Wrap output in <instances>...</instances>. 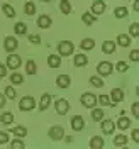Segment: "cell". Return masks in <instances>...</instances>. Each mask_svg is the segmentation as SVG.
I'll return each instance as SVG.
<instances>
[{
  "label": "cell",
  "instance_id": "cell-38",
  "mask_svg": "<svg viewBox=\"0 0 139 149\" xmlns=\"http://www.w3.org/2000/svg\"><path fill=\"white\" fill-rule=\"evenodd\" d=\"M129 34H131V37H138L139 36V22H132V24H131Z\"/></svg>",
  "mask_w": 139,
  "mask_h": 149
},
{
  "label": "cell",
  "instance_id": "cell-23",
  "mask_svg": "<svg viewBox=\"0 0 139 149\" xmlns=\"http://www.w3.org/2000/svg\"><path fill=\"white\" fill-rule=\"evenodd\" d=\"M117 44L121 47H129L131 46V36L129 34H119L117 36Z\"/></svg>",
  "mask_w": 139,
  "mask_h": 149
},
{
  "label": "cell",
  "instance_id": "cell-47",
  "mask_svg": "<svg viewBox=\"0 0 139 149\" xmlns=\"http://www.w3.org/2000/svg\"><path fill=\"white\" fill-rule=\"evenodd\" d=\"M3 105H5V95H2V93H0V109H2Z\"/></svg>",
  "mask_w": 139,
  "mask_h": 149
},
{
  "label": "cell",
  "instance_id": "cell-13",
  "mask_svg": "<svg viewBox=\"0 0 139 149\" xmlns=\"http://www.w3.org/2000/svg\"><path fill=\"white\" fill-rule=\"evenodd\" d=\"M107 10V3L103 2V0H95L92 3V14L93 15H100Z\"/></svg>",
  "mask_w": 139,
  "mask_h": 149
},
{
  "label": "cell",
  "instance_id": "cell-48",
  "mask_svg": "<svg viewBox=\"0 0 139 149\" xmlns=\"http://www.w3.org/2000/svg\"><path fill=\"white\" fill-rule=\"evenodd\" d=\"M132 9H134V12H138V10H139V2H138V0H134V5H132Z\"/></svg>",
  "mask_w": 139,
  "mask_h": 149
},
{
  "label": "cell",
  "instance_id": "cell-34",
  "mask_svg": "<svg viewBox=\"0 0 139 149\" xmlns=\"http://www.w3.org/2000/svg\"><path fill=\"white\" fill-rule=\"evenodd\" d=\"M82 20H83V24L85 26H92V24H95V15L93 14H90V12H85L83 15H82Z\"/></svg>",
  "mask_w": 139,
  "mask_h": 149
},
{
  "label": "cell",
  "instance_id": "cell-26",
  "mask_svg": "<svg viewBox=\"0 0 139 149\" xmlns=\"http://www.w3.org/2000/svg\"><path fill=\"white\" fill-rule=\"evenodd\" d=\"M59 12L65 14V15L71 14V2H70V0H61V2H59Z\"/></svg>",
  "mask_w": 139,
  "mask_h": 149
},
{
  "label": "cell",
  "instance_id": "cell-39",
  "mask_svg": "<svg viewBox=\"0 0 139 149\" xmlns=\"http://www.w3.org/2000/svg\"><path fill=\"white\" fill-rule=\"evenodd\" d=\"M115 70H117L119 73H126V71L129 70V65H127L126 61H117V65H115Z\"/></svg>",
  "mask_w": 139,
  "mask_h": 149
},
{
  "label": "cell",
  "instance_id": "cell-4",
  "mask_svg": "<svg viewBox=\"0 0 139 149\" xmlns=\"http://www.w3.org/2000/svg\"><path fill=\"white\" fill-rule=\"evenodd\" d=\"M47 136L51 141H61L65 137V127L63 125H53L47 130Z\"/></svg>",
  "mask_w": 139,
  "mask_h": 149
},
{
  "label": "cell",
  "instance_id": "cell-12",
  "mask_svg": "<svg viewBox=\"0 0 139 149\" xmlns=\"http://www.w3.org/2000/svg\"><path fill=\"white\" fill-rule=\"evenodd\" d=\"M70 125H71V129L75 130V132H80V130H83V117L82 115H73L71 117V120H70Z\"/></svg>",
  "mask_w": 139,
  "mask_h": 149
},
{
  "label": "cell",
  "instance_id": "cell-18",
  "mask_svg": "<svg viewBox=\"0 0 139 149\" xmlns=\"http://www.w3.org/2000/svg\"><path fill=\"white\" fill-rule=\"evenodd\" d=\"M115 47H117V44H115L114 41H103L102 42V53L112 54V53H115Z\"/></svg>",
  "mask_w": 139,
  "mask_h": 149
},
{
  "label": "cell",
  "instance_id": "cell-8",
  "mask_svg": "<svg viewBox=\"0 0 139 149\" xmlns=\"http://www.w3.org/2000/svg\"><path fill=\"white\" fill-rule=\"evenodd\" d=\"M100 129H102V132L105 136H110L115 130V122L110 120V119H102L100 120Z\"/></svg>",
  "mask_w": 139,
  "mask_h": 149
},
{
  "label": "cell",
  "instance_id": "cell-32",
  "mask_svg": "<svg viewBox=\"0 0 139 149\" xmlns=\"http://www.w3.org/2000/svg\"><path fill=\"white\" fill-rule=\"evenodd\" d=\"M127 14H129V9H127V7H115V10H114V15L117 19L127 17Z\"/></svg>",
  "mask_w": 139,
  "mask_h": 149
},
{
  "label": "cell",
  "instance_id": "cell-25",
  "mask_svg": "<svg viewBox=\"0 0 139 149\" xmlns=\"http://www.w3.org/2000/svg\"><path fill=\"white\" fill-rule=\"evenodd\" d=\"M90 110H92V120L93 122H100L103 119V115H105V113H103V107L102 109L93 107V109H90Z\"/></svg>",
  "mask_w": 139,
  "mask_h": 149
},
{
  "label": "cell",
  "instance_id": "cell-31",
  "mask_svg": "<svg viewBox=\"0 0 139 149\" xmlns=\"http://www.w3.org/2000/svg\"><path fill=\"white\" fill-rule=\"evenodd\" d=\"M36 3H34V2H26V3H24V14H26V15H34V14H36Z\"/></svg>",
  "mask_w": 139,
  "mask_h": 149
},
{
  "label": "cell",
  "instance_id": "cell-46",
  "mask_svg": "<svg viewBox=\"0 0 139 149\" xmlns=\"http://www.w3.org/2000/svg\"><path fill=\"white\" fill-rule=\"evenodd\" d=\"M132 141L134 142H139V130L138 129H132Z\"/></svg>",
  "mask_w": 139,
  "mask_h": 149
},
{
  "label": "cell",
  "instance_id": "cell-7",
  "mask_svg": "<svg viewBox=\"0 0 139 149\" xmlns=\"http://www.w3.org/2000/svg\"><path fill=\"white\" fill-rule=\"evenodd\" d=\"M54 109L58 112V115H66L70 112V102L66 98H59L54 102Z\"/></svg>",
  "mask_w": 139,
  "mask_h": 149
},
{
  "label": "cell",
  "instance_id": "cell-16",
  "mask_svg": "<svg viewBox=\"0 0 139 149\" xmlns=\"http://www.w3.org/2000/svg\"><path fill=\"white\" fill-rule=\"evenodd\" d=\"M51 95L49 93H43L41 95V100H39V110L41 112H44V110H47L49 109V103H51Z\"/></svg>",
  "mask_w": 139,
  "mask_h": 149
},
{
  "label": "cell",
  "instance_id": "cell-28",
  "mask_svg": "<svg viewBox=\"0 0 139 149\" xmlns=\"http://www.w3.org/2000/svg\"><path fill=\"white\" fill-rule=\"evenodd\" d=\"M0 122H2L3 125H10V124L14 122V113H12V112H3V113L0 115Z\"/></svg>",
  "mask_w": 139,
  "mask_h": 149
},
{
  "label": "cell",
  "instance_id": "cell-29",
  "mask_svg": "<svg viewBox=\"0 0 139 149\" xmlns=\"http://www.w3.org/2000/svg\"><path fill=\"white\" fill-rule=\"evenodd\" d=\"M36 73H37L36 61H32V59L26 61V74H36Z\"/></svg>",
  "mask_w": 139,
  "mask_h": 149
},
{
  "label": "cell",
  "instance_id": "cell-43",
  "mask_svg": "<svg viewBox=\"0 0 139 149\" xmlns=\"http://www.w3.org/2000/svg\"><path fill=\"white\" fill-rule=\"evenodd\" d=\"M29 42H32V44H39L41 42V37H39V34H29Z\"/></svg>",
  "mask_w": 139,
  "mask_h": 149
},
{
  "label": "cell",
  "instance_id": "cell-41",
  "mask_svg": "<svg viewBox=\"0 0 139 149\" xmlns=\"http://www.w3.org/2000/svg\"><path fill=\"white\" fill-rule=\"evenodd\" d=\"M5 144H9V134L0 130V146H5Z\"/></svg>",
  "mask_w": 139,
  "mask_h": 149
},
{
  "label": "cell",
  "instance_id": "cell-35",
  "mask_svg": "<svg viewBox=\"0 0 139 149\" xmlns=\"http://www.w3.org/2000/svg\"><path fill=\"white\" fill-rule=\"evenodd\" d=\"M97 103L102 105V107H110V98H109V95H105V93L98 95V97H97Z\"/></svg>",
  "mask_w": 139,
  "mask_h": 149
},
{
  "label": "cell",
  "instance_id": "cell-20",
  "mask_svg": "<svg viewBox=\"0 0 139 149\" xmlns=\"http://www.w3.org/2000/svg\"><path fill=\"white\" fill-rule=\"evenodd\" d=\"M80 47H82L83 51H92L93 47H95V39H92V37H85V39H82Z\"/></svg>",
  "mask_w": 139,
  "mask_h": 149
},
{
  "label": "cell",
  "instance_id": "cell-15",
  "mask_svg": "<svg viewBox=\"0 0 139 149\" xmlns=\"http://www.w3.org/2000/svg\"><path fill=\"white\" fill-rule=\"evenodd\" d=\"M88 146H90V149H103L105 141H103V137H100V136H93V137H90Z\"/></svg>",
  "mask_w": 139,
  "mask_h": 149
},
{
  "label": "cell",
  "instance_id": "cell-42",
  "mask_svg": "<svg viewBox=\"0 0 139 149\" xmlns=\"http://www.w3.org/2000/svg\"><path fill=\"white\" fill-rule=\"evenodd\" d=\"M129 59L131 61H134V63H138L139 61V49H132L129 53Z\"/></svg>",
  "mask_w": 139,
  "mask_h": 149
},
{
  "label": "cell",
  "instance_id": "cell-24",
  "mask_svg": "<svg viewBox=\"0 0 139 149\" xmlns=\"http://www.w3.org/2000/svg\"><path fill=\"white\" fill-rule=\"evenodd\" d=\"M129 127H131V119L127 115H122L121 119L117 120V129L126 130V129H129Z\"/></svg>",
  "mask_w": 139,
  "mask_h": 149
},
{
  "label": "cell",
  "instance_id": "cell-3",
  "mask_svg": "<svg viewBox=\"0 0 139 149\" xmlns=\"http://www.w3.org/2000/svg\"><path fill=\"white\" fill-rule=\"evenodd\" d=\"M80 102H82V105L85 109H93V107H97V95L87 92L80 97Z\"/></svg>",
  "mask_w": 139,
  "mask_h": 149
},
{
  "label": "cell",
  "instance_id": "cell-45",
  "mask_svg": "<svg viewBox=\"0 0 139 149\" xmlns=\"http://www.w3.org/2000/svg\"><path fill=\"white\" fill-rule=\"evenodd\" d=\"M5 76H7V66L0 63V80H2V78H5Z\"/></svg>",
  "mask_w": 139,
  "mask_h": 149
},
{
  "label": "cell",
  "instance_id": "cell-40",
  "mask_svg": "<svg viewBox=\"0 0 139 149\" xmlns=\"http://www.w3.org/2000/svg\"><path fill=\"white\" fill-rule=\"evenodd\" d=\"M3 95H5V98H9V100H14V98H15V88H14V86H7Z\"/></svg>",
  "mask_w": 139,
  "mask_h": 149
},
{
  "label": "cell",
  "instance_id": "cell-14",
  "mask_svg": "<svg viewBox=\"0 0 139 149\" xmlns=\"http://www.w3.org/2000/svg\"><path fill=\"white\" fill-rule=\"evenodd\" d=\"M70 83H71V78L68 74H58L56 76V86L58 88H70Z\"/></svg>",
  "mask_w": 139,
  "mask_h": 149
},
{
  "label": "cell",
  "instance_id": "cell-1",
  "mask_svg": "<svg viewBox=\"0 0 139 149\" xmlns=\"http://www.w3.org/2000/svg\"><path fill=\"white\" fill-rule=\"evenodd\" d=\"M56 49H58V54L59 56L68 58V56H71L75 53V44L71 41H59L58 46H56Z\"/></svg>",
  "mask_w": 139,
  "mask_h": 149
},
{
  "label": "cell",
  "instance_id": "cell-44",
  "mask_svg": "<svg viewBox=\"0 0 139 149\" xmlns=\"http://www.w3.org/2000/svg\"><path fill=\"white\" fill-rule=\"evenodd\" d=\"M132 115H134L136 119H139V102L132 103Z\"/></svg>",
  "mask_w": 139,
  "mask_h": 149
},
{
  "label": "cell",
  "instance_id": "cell-27",
  "mask_svg": "<svg viewBox=\"0 0 139 149\" xmlns=\"http://www.w3.org/2000/svg\"><path fill=\"white\" fill-rule=\"evenodd\" d=\"M14 32H15L17 36H27V26H26L24 22H17V24L14 26Z\"/></svg>",
  "mask_w": 139,
  "mask_h": 149
},
{
  "label": "cell",
  "instance_id": "cell-49",
  "mask_svg": "<svg viewBox=\"0 0 139 149\" xmlns=\"http://www.w3.org/2000/svg\"><path fill=\"white\" fill-rule=\"evenodd\" d=\"M65 141H66V144H71V142H73V139H71V137H65Z\"/></svg>",
  "mask_w": 139,
  "mask_h": 149
},
{
  "label": "cell",
  "instance_id": "cell-6",
  "mask_svg": "<svg viewBox=\"0 0 139 149\" xmlns=\"http://www.w3.org/2000/svg\"><path fill=\"white\" fill-rule=\"evenodd\" d=\"M112 70H114V66H112L110 61H102V63L97 65V73H98V76H102V78L112 74Z\"/></svg>",
  "mask_w": 139,
  "mask_h": 149
},
{
  "label": "cell",
  "instance_id": "cell-36",
  "mask_svg": "<svg viewBox=\"0 0 139 149\" xmlns=\"http://www.w3.org/2000/svg\"><path fill=\"white\" fill-rule=\"evenodd\" d=\"M90 85H93L95 88H103V80H102V76H98V74L90 76Z\"/></svg>",
  "mask_w": 139,
  "mask_h": 149
},
{
  "label": "cell",
  "instance_id": "cell-9",
  "mask_svg": "<svg viewBox=\"0 0 139 149\" xmlns=\"http://www.w3.org/2000/svg\"><path fill=\"white\" fill-rule=\"evenodd\" d=\"M17 47H19V41L14 36H7L3 39V49H5L7 53H14Z\"/></svg>",
  "mask_w": 139,
  "mask_h": 149
},
{
  "label": "cell",
  "instance_id": "cell-17",
  "mask_svg": "<svg viewBox=\"0 0 139 149\" xmlns=\"http://www.w3.org/2000/svg\"><path fill=\"white\" fill-rule=\"evenodd\" d=\"M47 66H49V68H59V66H61V56L59 54H49L47 56Z\"/></svg>",
  "mask_w": 139,
  "mask_h": 149
},
{
  "label": "cell",
  "instance_id": "cell-10",
  "mask_svg": "<svg viewBox=\"0 0 139 149\" xmlns=\"http://www.w3.org/2000/svg\"><path fill=\"white\" fill-rule=\"evenodd\" d=\"M109 98H110V107H115L117 103H121L124 100V92H122L121 88H112Z\"/></svg>",
  "mask_w": 139,
  "mask_h": 149
},
{
  "label": "cell",
  "instance_id": "cell-22",
  "mask_svg": "<svg viewBox=\"0 0 139 149\" xmlns=\"http://www.w3.org/2000/svg\"><path fill=\"white\" fill-rule=\"evenodd\" d=\"M10 132H12L15 137H22V139L27 136V129H26L24 125H15V127H12V129H10Z\"/></svg>",
  "mask_w": 139,
  "mask_h": 149
},
{
  "label": "cell",
  "instance_id": "cell-11",
  "mask_svg": "<svg viewBox=\"0 0 139 149\" xmlns=\"http://www.w3.org/2000/svg\"><path fill=\"white\" fill-rule=\"evenodd\" d=\"M53 26V19L49 17L47 14H41L37 17V27L39 29H49Z\"/></svg>",
  "mask_w": 139,
  "mask_h": 149
},
{
  "label": "cell",
  "instance_id": "cell-30",
  "mask_svg": "<svg viewBox=\"0 0 139 149\" xmlns=\"http://www.w3.org/2000/svg\"><path fill=\"white\" fill-rule=\"evenodd\" d=\"M2 12H3V14H5L9 19L15 17V9H14L10 3H3V5H2Z\"/></svg>",
  "mask_w": 139,
  "mask_h": 149
},
{
  "label": "cell",
  "instance_id": "cell-50",
  "mask_svg": "<svg viewBox=\"0 0 139 149\" xmlns=\"http://www.w3.org/2000/svg\"><path fill=\"white\" fill-rule=\"evenodd\" d=\"M41 2H51V0H41Z\"/></svg>",
  "mask_w": 139,
  "mask_h": 149
},
{
  "label": "cell",
  "instance_id": "cell-19",
  "mask_svg": "<svg viewBox=\"0 0 139 149\" xmlns=\"http://www.w3.org/2000/svg\"><path fill=\"white\" fill-rule=\"evenodd\" d=\"M73 65L76 66V68H83V66L88 65V58H87V54H76L73 58Z\"/></svg>",
  "mask_w": 139,
  "mask_h": 149
},
{
  "label": "cell",
  "instance_id": "cell-5",
  "mask_svg": "<svg viewBox=\"0 0 139 149\" xmlns=\"http://www.w3.org/2000/svg\"><path fill=\"white\" fill-rule=\"evenodd\" d=\"M22 65V58L19 54H14V53H9V56H7V63H5V66L9 68V70H17L19 66Z\"/></svg>",
  "mask_w": 139,
  "mask_h": 149
},
{
  "label": "cell",
  "instance_id": "cell-37",
  "mask_svg": "<svg viewBox=\"0 0 139 149\" xmlns=\"http://www.w3.org/2000/svg\"><path fill=\"white\" fill-rule=\"evenodd\" d=\"M10 142V148L12 149H24L26 148V144L22 142V137H15L14 141H9Z\"/></svg>",
  "mask_w": 139,
  "mask_h": 149
},
{
  "label": "cell",
  "instance_id": "cell-2",
  "mask_svg": "<svg viewBox=\"0 0 139 149\" xmlns=\"http://www.w3.org/2000/svg\"><path fill=\"white\" fill-rule=\"evenodd\" d=\"M34 109H36V100L31 95H26L20 98V102H19V110L20 112H31Z\"/></svg>",
  "mask_w": 139,
  "mask_h": 149
},
{
  "label": "cell",
  "instance_id": "cell-33",
  "mask_svg": "<svg viewBox=\"0 0 139 149\" xmlns=\"http://www.w3.org/2000/svg\"><path fill=\"white\" fill-rule=\"evenodd\" d=\"M9 78H10V83L12 85H22L24 83V74H20V73H12Z\"/></svg>",
  "mask_w": 139,
  "mask_h": 149
},
{
  "label": "cell",
  "instance_id": "cell-21",
  "mask_svg": "<svg viewBox=\"0 0 139 149\" xmlns=\"http://www.w3.org/2000/svg\"><path fill=\"white\" fill-rule=\"evenodd\" d=\"M127 142H129L127 136H124V134L115 136V137H114V148H126V146H127Z\"/></svg>",
  "mask_w": 139,
  "mask_h": 149
}]
</instances>
